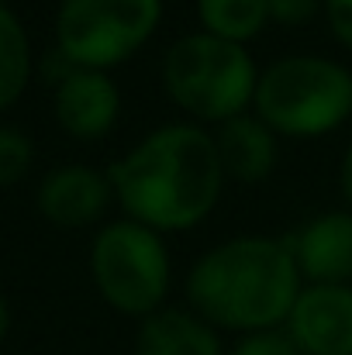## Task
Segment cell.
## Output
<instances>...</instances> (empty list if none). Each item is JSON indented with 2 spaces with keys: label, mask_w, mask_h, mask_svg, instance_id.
<instances>
[{
  "label": "cell",
  "mask_w": 352,
  "mask_h": 355,
  "mask_svg": "<svg viewBox=\"0 0 352 355\" xmlns=\"http://www.w3.org/2000/svg\"><path fill=\"white\" fill-rule=\"evenodd\" d=\"M131 221L152 232H183L204 221L225 187L218 141L194 124H166L108 169Z\"/></svg>",
  "instance_id": "cell-1"
},
{
  "label": "cell",
  "mask_w": 352,
  "mask_h": 355,
  "mask_svg": "<svg viewBox=\"0 0 352 355\" xmlns=\"http://www.w3.org/2000/svg\"><path fill=\"white\" fill-rule=\"evenodd\" d=\"M187 297L208 324L269 331L287 324L301 297V269L287 238H232L190 269Z\"/></svg>",
  "instance_id": "cell-2"
},
{
  "label": "cell",
  "mask_w": 352,
  "mask_h": 355,
  "mask_svg": "<svg viewBox=\"0 0 352 355\" xmlns=\"http://www.w3.org/2000/svg\"><path fill=\"white\" fill-rule=\"evenodd\" d=\"M169 97L201 121H232L255 101V62L245 45L218 35H183L169 45L162 62Z\"/></svg>",
  "instance_id": "cell-3"
},
{
  "label": "cell",
  "mask_w": 352,
  "mask_h": 355,
  "mask_svg": "<svg viewBox=\"0 0 352 355\" xmlns=\"http://www.w3.org/2000/svg\"><path fill=\"white\" fill-rule=\"evenodd\" d=\"M255 111L280 135H328L352 114V73L321 55H287L259 76Z\"/></svg>",
  "instance_id": "cell-4"
},
{
  "label": "cell",
  "mask_w": 352,
  "mask_h": 355,
  "mask_svg": "<svg viewBox=\"0 0 352 355\" xmlns=\"http://www.w3.org/2000/svg\"><path fill=\"white\" fill-rule=\"evenodd\" d=\"M90 269L101 297L128 318L156 314L169 290V252L162 238L138 221L101 228L90 248Z\"/></svg>",
  "instance_id": "cell-5"
},
{
  "label": "cell",
  "mask_w": 352,
  "mask_h": 355,
  "mask_svg": "<svg viewBox=\"0 0 352 355\" xmlns=\"http://www.w3.org/2000/svg\"><path fill=\"white\" fill-rule=\"evenodd\" d=\"M162 0H62L56 49L76 69H111L135 55L156 31Z\"/></svg>",
  "instance_id": "cell-6"
},
{
  "label": "cell",
  "mask_w": 352,
  "mask_h": 355,
  "mask_svg": "<svg viewBox=\"0 0 352 355\" xmlns=\"http://www.w3.org/2000/svg\"><path fill=\"white\" fill-rule=\"evenodd\" d=\"M287 331L304 355H352V286H304L287 318Z\"/></svg>",
  "instance_id": "cell-7"
},
{
  "label": "cell",
  "mask_w": 352,
  "mask_h": 355,
  "mask_svg": "<svg viewBox=\"0 0 352 355\" xmlns=\"http://www.w3.org/2000/svg\"><path fill=\"white\" fill-rule=\"evenodd\" d=\"M111 180L90 166H59L38 183V211L56 228H83L108 207Z\"/></svg>",
  "instance_id": "cell-8"
},
{
  "label": "cell",
  "mask_w": 352,
  "mask_h": 355,
  "mask_svg": "<svg viewBox=\"0 0 352 355\" xmlns=\"http://www.w3.org/2000/svg\"><path fill=\"white\" fill-rule=\"evenodd\" d=\"M301 276L311 283H346L352 279V214L332 211L308 221L287 238Z\"/></svg>",
  "instance_id": "cell-9"
},
{
  "label": "cell",
  "mask_w": 352,
  "mask_h": 355,
  "mask_svg": "<svg viewBox=\"0 0 352 355\" xmlns=\"http://www.w3.org/2000/svg\"><path fill=\"white\" fill-rule=\"evenodd\" d=\"M121 97L101 69H76L56 87V118L73 138H101L115 128Z\"/></svg>",
  "instance_id": "cell-10"
},
{
  "label": "cell",
  "mask_w": 352,
  "mask_h": 355,
  "mask_svg": "<svg viewBox=\"0 0 352 355\" xmlns=\"http://www.w3.org/2000/svg\"><path fill=\"white\" fill-rule=\"evenodd\" d=\"M218 155L225 166V176L242 180V183H259L269 176V169L276 166V141H273V128L262 124L259 118L238 114L225 121L218 131Z\"/></svg>",
  "instance_id": "cell-11"
},
{
  "label": "cell",
  "mask_w": 352,
  "mask_h": 355,
  "mask_svg": "<svg viewBox=\"0 0 352 355\" xmlns=\"http://www.w3.org/2000/svg\"><path fill=\"white\" fill-rule=\"evenodd\" d=\"M135 355H225L215 328L187 311H156L142 321Z\"/></svg>",
  "instance_id": "cell-12"
},
{
  "label": "cell",
  "mask_w": 352,
  "mask_h": 355,
  "mask_svg": "<svg viewBox=\"0 0 352 355\" xmlns=\"http://www.w3.org/2000/svg\"><path fill=\"white\" fill-rule=\"evenodd\" d=\"M31 76V45L10 7H0V111L17 104Z\"/></svg>",
  "instance_id": "cell-13"
},
{
  "label": "cell",
  "mask_w": 352,
  "mask_h": 355,
  "mask_svg": "<svg viewBox=\"0 0 352 355\" xmlns=\"http://www.w3.org/2000/svg\"><path fill=\"white\" fill-rule=\"evenodd\" d=\"M208 35L245 45L269 21V0H197Z\"/></svg>",
  "instance_id": "cell-14"
},
{
  "label": "cell",
  "mask_w": 352,
  "mask_h": 355,
  "mask_svg": "<svg viewBox=\"0 0 352 355\" xmlns=\"http://www.w3.org/2000/svg\"><path fill=\"white\" fill-rule=\"evenodd\" d=\"M31 159H35L31 138L17 128H0V187L17 183L31 169Z\"/></svg>",
  "instance_id": "cell-15"
},
{
  "label": "cell",
  "mask_w": 352,
  "mask_h": 355,
  "mask_svg": "<svg viewBox=\"0 0 352 355\" xmlns=\"http://www.w3.org/2000/svg\"><path fill=\"white\" fill-rule=\"evenodd\" d=\"M232 355H304L297 342L290 338L287 328H269V331H252L235 342Z\"/></svg>",
  "instance_id": "cell-16"
},
{
  "label": "cell",
  "mask_w": 352,
  "mask_h": 355,
  "mask_svg": "<svg viewBox=\"0 0 352 355\" xmlns=\"http://www.w3.org/2000/svg\"><path fill=\"white\" fill-rule=\"evenodd\" d=\"M325 7V0H269V17L280 24H304Z\"/></svg>",
  "instance_id": "cell-17"
},
{
  "label": "cell",
  "mask_w": 352,
  "mask_h": 355,
  "mask_svg": "<svg viewBox=\"0 0 352 355\" xmlns=\"http://www.w3.org/2000/svg\"><path fill=\"white\" fill-rule=\"evenodd\" d=\"M325 14H328L335 38L346 49H352V0H325Z\"/></svg>",
  "instance_id": "cell-18"
},
{
  "label": "cell",
  "mask_w": 352,
  "mask_h": 355,
  "mask_svg": "<svg viewBox=\"0 0 352 355\" xmlns=\"http://www.w3.org/2000/svg\"><path fill=\"white\" fill-rule=\"evenodd\" d=\"M342 193H346V200L352 204V148L346 152V159H342Z\"/></svg>",
  "instance_id": "cell-19"
},
{
  "label": "cell",
  "mask_w": 352,
  "mask_h": 355,
  "mask_svg": "<svg viewBox=\"0 0 352 355\" xmlns=\"http://www.w3.org/2000/svg\"><path fill=\"white\" fill-rule=\"evenodd\" d=\"M7 328H10V311H7V300L0 293V342L7 338Z\"/></svg>",
  "instance_id": "cell-20"
},
{
  "label": "cell",
  "mask_w": 352,
  "mask_h": 355,
  "mask_svg": "<svg viewBox=\"0 0 352 355\" xmlns=\"http://www.w3.org/2000/svg\"><path fill=\"white\" fill-rule=\"evenodd\" d=\"M7 3H10V0H0V7H7Z\"/></svg>",
  "instance_id": "cell-21"
}]
</instances>
